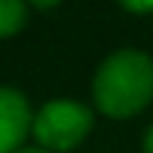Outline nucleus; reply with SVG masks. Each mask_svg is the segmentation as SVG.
<instances>
[{
	"mask_svg": "<svg viewBox=\"0 0 153 153\" xmlns=\"http://www.w3.org/2000/svg\"><path fill=\"white\" fill-rule=\"evenodd\" d=\"M144 153H153V126L147 129V138H144Z\"/></svg>",
	"mask_w": 153,
	"mask_h": 153,
	"instance_id": "nucleus-6",
	"label": "nucleus"
},
{
	"mask_svg": "<svg viewBox=\"0 0 153 153\" xmlns=\"http://www.w3.org/2000/svg\"><path fill=\"white\" fill-rule=\"evenodd\" d=\"M33 126L27 99L12 90L0 87V153H18V144L27 138Z\"/></svg>",
	"mask_w": 153,
	"mask_h": 153,
	"instance_id": "nucleus-3",
	"label": "nucleus"
},
{
	"mask_svg": "<svg viewBox=\"0 0 153 153\" xmlns=\"http://www.w3.org/2000/svg\"><path fill=\"white\" fill-rule=\"evenodd\" d=\"M120 6L129 12H153V0H120Z\"/></svg>",
	"mask_w": 153,
	"mask_h": 153,
	"instance_id": "nucleus-5",
	"label": "nucleus"
},
{
	"mask_svg": "<svg viewBox=\"0 0 153 153\" xmlns=\"http://www.w3.org/2000/svg\"><path fill=\"white\" fill-rule=\"evenodd\" d=\"M96 108L108 117H132L153 99V60L141 51L111 54L93 78Z\"/></svg>",
	"mask_w": 153,
	"mask_h": 153,
	"instance_id": "nucleus-1",
	"label": "nucleus"
},
{
	"mask_svg": "<svg viewBox=\"0 0 153 153\" xmlns=\"http://www.w3.org/2000/svg\"><path fill=\"white\" fill-rule=\"evenodd\" d=\"M27 6L24 0H0V36H12L24 27Z\"/></svg>",
	"mask_w": 153,
	"mask_h": 153,
	"instance_id": "nucleus-4",
	"label": "nucleus"
},
{
	"mask_svg": "<svg viewBox=\"0 0 153 153\" xmlns=\"http://www.w3.org/2000/svg\"><path fill=\"white\" fill-rule=\"evenodd\" d=\"M90 126H93V111L87 105L54 99L42 105V111L36 114L33 135L48 153H60V150H72L75 144H81Z\"/></svg>",
	"mask_w": 153,
	"mask_h": 153,
	"instance_id": "nucleus-2",
	"label": "nucleus"
},
{
	"mask_svg": "<svg viewBox=\"0 0 153 153\" xmlns=\"http://www.w3.org/2000/svg\"><path fill=\"white\" fill-rule=\"evenodd\" d=\"M33 6H39V9H48V6H57L60 0H30Z\"/></svg>",
	"mask_w": 153,
	"mask_h": 153,
	"instance_id": "nucleus-7",
	"label": "nucleus"
},
{
	"mask_svg": "<svg viewBox=\"0 0 153 153\" xmlns=\"http://www.w3.org/2000/svg\"><path fill=\"white\" fill-rule=\"evenodd\" d=\"M18 153H48V150H18Z\"/></svg>",
	"mask_w": 153,
	"mask_h": 153,
	"instance_id": "nucleus-8",
	"label": "nucleus"
}]
</instances>
